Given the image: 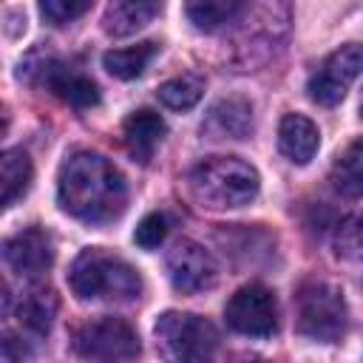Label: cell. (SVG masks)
Segmentation results:
<instances>
[{"label": "cell", "instance_id": "cell-2", "mask_svg": "<svg viewBox=\"0 0 363 363\" xmlns=\"http://www.w3.org/2000/svg\"><path fill=\"white\" fill-rule=\"evenodd\" d=\"M68 286L79 301L130 303L142 292V278L122 255H113L102 247H88L74 258L68 269Z\"/></svg>", "mask_w": 363, "mask_h": 363}, {"label": "cell", "instance_id": "cell-28", "mask_svg": "<svg viewBox=\"0 0 363 363\" xmlns=\"http://www.w3.org/2000/svg\"><path fill=\"white\" fill-rule=\"evenodd\" d=\"M360 116H363V96H360Z\"/></svg>", "mask_w": 363, "mask_h": 363}, {"label": "cell", "instance_id": "cell-24", "mask_svg": "<svg viewBox=\"0 0 363 363\" xmlns=\"http://www.w3.org/2000/svg\"><path fill=\"white\" fill-rule=\"evenodd\" d=\"M88 9H91V0H43L40 3V14L51 26H65V23L82 17Z\"/></svg>", "mask_w": 363, "mask_h": 363}, {"label": "cell", "instance_id": "cell-9", "mask_svg": "<svg viewBox=\"0 0 363 363\" xmlns=\"http://www.w3.org/2000/svg\"><path fill=\"white\" fill-rule=\"evenodd\" d=\"M227 326L238 335L250 337H269L278 329V303L272 289L261 284H247L233 292L224 306Z\"/></svg>", "mask_w": 363, "mask_h": 363}, {"label": "cell", "instance_id": "cell-18", "mask_svg": "<svg viewBox=\"0 0 363 363\" xmlns=\"http://www.w3.org/2000/svg\"><path fill=\"white\" fill-rule=\"evenodd\" d=\"M329 179L340 196L363 199V139L352 142L346 150L337 153V159L332 162Z\"/></svg>", "mask_w": 363, "mask_h": 363}, {"label": "cell", "instance_id": "cell-6", "mask_svg": "<svg viewBox=\"0 0 363 363\" xmlns=\"http://www.w3.org/2000/svg\"><path fill=\"white\" fill-rule=\"evenodd\" d=\"M244 20L233 34V62L238 71H252L264 65L275 51L278 43L286 37L289 28V9L281 3L269 6H247Z\"/></svg>", "mask_w": 363, "mask_h": 363}, {"label": "cell", "instance_id": "cell-27", "mask_svg": "<svg viewBox=\"0 0 363 363\" xmlns=\"http://www.w3.org/2000/svg\"><path fill=\"white\" fill-rule=\"evenodd\" d=\"M230 363H269V360L261 357V354H255V352H241V354H233Z\"/></svg>", "mask_w": 363, "mask_h": 363}, {"label": "cell", "instance_id": "cell-12", "mask_svg": "<svg viewBox=\"0 0 363 363\" xmlns=\"http://www.w3.org/2000/svg\"><path fill=\"white\" fill-rule=\"evenodd\" d=\"M3 261L20 278H40L54 264V241L40 227L20 230L11 238H6V244H3Z\"/></svg>", "mask_w": 363, "mask_h": 363}, {"label": "cell", "instance_id": "cell-26", "mask_svg": "<svg viewBox=\"0 0 363 363\" xmlns=\"http://www.w3.org/2000/svg\"><path fill=\"white\" fill-rule=\"evenodd\" d=\"M23 354H26L23 343H17L14 335H6V337H3V363H20Z\"/></svg>", "mask_w": 363, "mask_h": 363}, {"label": "cell", "instance_id": "cell-13", "mask_svg": "<svg viewBox=\"0 0 363 363\" xmlns=\"http://www.w3.org/2000/svg\"><path fill=\"white\" fill-rule=\"evenodd\" d=\"M6 309L26 335L43 337L51 332V323L57 318V295L48 286H28L17 295L14 303L6 301Z\"/></svg>", "mask_w": 363, "mask_h": 363}, {"label": "cell", "instance_id": "cell-15", "mask_svg": "<svg viewBox=\"0 0 363 363\" xmlns=\"http://www.w3.org/2000/svg\"><path fill=\"white\" fill-rule=\"evenodd\" d=\"M164 133H167L164 119L156 111H147V108L133 111L122 122V142H125L128 153L136 162H142V164H147L153 159V150L159 147V142L164 139Z\"/></svg>", "mask_w": 363, "mask_h": 363}, {"label": "cell", "instance_id": "cell-8", "mask_svg": "<svg viewBox=\"0 0 363 363\" xmlns=\"http://www.w3.org/2000/svg\"><path fill=\"white\" fill-rule=\"evenodd\" d=\"M360 74H363V45L360 43H346L337 51H332L320 62V68L309 77L306 94H309L312 102L332 108L346 96L349 85Z\"/></svg>", "mask_w": 363, "mask_h": 363}, {"label": "cell", "instance_id": "cell-19", "mask_svg": "<svg viewBox=\"0 0 363 363\" xmlns=\"http://www.w3.org/2000/svg\"><path fill=\"white\" fill-rule=\"evenodd\" d=\"M31 159L26 150L20 147H9L0 159V187H3V207H11L20 196H26V190L31 187Z\"/></svg>", "mask_w": 363, "mask_h": 363}, {"label": "cell", "instance_id": "cell-25", "mask_svg": "<svg viewBox=\"0 0 363 363\" xmlns=\"http://www.w3.org/2000/svg\"><path fill=\"white\" fill-rule=\"evenodd\" d=\"M164 235H167V221H164V216H162V213H147V216L139 221V227H136V233H133V241H136L142 250H156V247L164 241Z\"/></svg>", "mask_w": 363, "mask_h": 363}, {"label": "cell", "instance_id": "cell-17", "mask_svg": "<svg viewBox=\"0 0 363 363\" xmlns=\"http://www.w3.org/2000/svg\"><path fill=\"white\" fill-rule=\"evenodd\" d=\"M159 11L162 3L153 0H113L102 14V28L108 37H130L145 28Z\"/></svg>", "mask_w": 363, "mask_h": 363}, {"label": "cell", "instance_id": "cell-10", "mask_svg": "<svg viewBox=\"0 0 363 363\" xmlns=\"http://www.w3.org/2000/svg\"><path fill=\"white\" fill-rule=\"evenodd\" d=\"M34 74V79L51 91L57 99H62L65 105L71 108H91L99 102V88L91 77L74 71L71 65L54 60V57H40L37 62L34 60H26L20 62V74Z\"/></svg>", "mask_w": 363, "mask_h": 363}, {"label": "cell", "instance_id": "cell-20", "mask_svg": "<svg viewBox=\"0 0 363 363\" xmlns=\"http://www.w3.org/2000/svg\"><path fill=\"white\" fill-rule=\"evenodd\" d=\"M156 51H159V45L150 40L128 45V48H111L102 54V65L116 79H136L147 68V62L156 57Z\"/></svg>", "mask_w": 363, "mask_h": 363}, {"label": "cell", "instance_id": "cell-5", "mask_svg": "<svg viewBox=\"0 0 363 363\" xmlns=\"http://www.w3.org/2000/svg\"><path fill=\"white\" fill-rule=\"evenodd\" d=\"M295 326L318 343H337L349 326V309L340 286L329 281H306L295 295Z\"/></svg>", "mask_w": 363, "mask_h": 363}, {"label": "cell", "instance_id": "cell-7", "mask_svg": "<svg viewBox=\"0 0 363 363\" xmlns=\"http://www.w3.org/2000/svg\"><path fill=\"white\" fill-rule=\"evenodd\" d=\"M74 349L88 360H130L139 354V335L125 318H94L74 332Z\"/></svg>", "mask_w": 363, "mask_h": 363}, {"label": "cell", "instance_id": "cell-11", "mask_svg": "<svg viewBox=\"0 0 363 363\" xmlns=\"http://www.w3.org/2000/svg\"><path fill=\"white\" fill-rule=\"evenodd\" d=\"M164 264H167V278H170L173 289L182 295L204 292V289L216 286V281H218L216 258L199 241H190V238H179L170 247Z\"/></svg>", "mask_w": 363, "mask_h": 363}, {"label": "cell", "instance_id": "cell-3", "mask_svg": "<svg viewBox=\"0 0 363 363\" xmlns=\"http://www.w3.org/2000/svg\"><path fill=\"white\" fill-rule=\"evenodd\" d=\"M187 182L193 199L207 210L244 207L261 190L258 170L238 156H210L190 170Z\"/></svg>", "mask_w": 363, "mask_h": 363}, {"label": "cell", "instance_id": "cell-1", "mask_svg": "<svg viewBox=\"0 0 363 363\" xmlns=\"http://www.w3.org/2000/svg\"><path fill=\"white\" fill-rule=\"evenodd\" d=\"M57 201L71 218L108 224L128 207V182L111 159L94 150H77L60 164Z\"/></svg>", "mask_w": 363, "mask_h": 363}, {"label": "cell", "instance_id": "cell-14", "mask_svg": "<svg viewBox=\"0 0 363 363\" xmlns=\"http://www.w3.org/2000/svg\"><path fill=\"white\" fill-rule=\"evenodd\" d=\"M201 133L210 139H247L252 133V105L241 96L218 99L210 108Z\"/></svg>", "mask_w": 363, "mask_h": 363}, {"label": "cell", "instance_id": "cell-23", "mask_svg": "<svg viewBox=\"0 0 363 363\" xmlns=\"http://www.w3.org/2000/svg\"><path fill=\"white\" fill-rule=\"evenodd\" d=\"M332 250L343 261H363V213L343 216L335 224Z\"/></svg>", "mask_w": 363, "mask_h": 363}, {"label": "cell", "instance_id": "cell-21", "mask_svg": "<svg viewBox=\"0 0 363 363\" xmlns=\"http://www.w3.org/2000/svg\"><path fill=\"white\" fill-rule=\"evenodd\" d=\"M244 3L238 0H196L184 6V14L199 31H216L227 23H235L238 14H244Z\"/></svg>", "mask_w": 363, "mask_h": 363}, {"label": "cell", "instance_id": "cell-4", "mask_svg": "<svg viewBox=\"0 0 363 363\" xmlns=\"http://www.w3.org/2000/svg\"><path fill=\"white\" fill-rule=\"evenodd\" d=\"M153 337L164 363H213L218 352L216 326L193 312H162Z\"/></svg>", "mask_w": 363, "mask_h": 363}, {"label": "cell", "instance_id": "cell-16", "mask_svg": "<svg viewBox=\"0 0 363 363\" xmlns=\"http://www.w3.org/2000/svg\"><path fill=\"white\" fill-rule=\"evenodd\" d=\"M320 130L318 125L303 113H284L278 125V147L281 153L295 164H309L318 153Z\"/></svg>", "mask_w": 363, "mask_h": 363}, {"label": "cell", "instance_id": "cell-22", "mask_svg": "<svg viewBox=\"0 0 363 363\" xmlns=\"http://www.w3.org/2000/svg\"><path fill=\"white\" fill-rule=\"evenodd\" d=\"M204 94V79L199 74H182L159 85L156 96L170 111H190Z\"/></svg>", "mask_w": 363, "mask_h": 363}]
</instances>
